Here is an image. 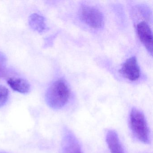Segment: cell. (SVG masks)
Instances as JSON below:
<instances>
[{
  "instance_id": "6da1fadb",
  "label": "cell",
  "mask_w": 153,
  "mask_h": 153,
  "mask_svg": "<svg viewBox=\"0 0 153 153\" xmlns=\"http://www.w3.org/2000/svg\"><path fill=\"white\" fill-rule=\"evenodd\" d=\"M70 95V91L66 81L59 79L48 88L45 94V100L51 108L60 109L68 103Z\"/></svg>"
},
{
  "instance_id": "7a4b0ae2",
  "label": "cell",
  "mask_w": 153,
  "mask_h": 153,
  "mask_svg": "<svg viewBox=\"0 0 153 153\" xmlns=\"http://www.w3.org/2000/svg\"><path fill=\"white\" fill-rule=\"evenodd\" d=\"M129 123L132 133L139 141L144 144L150 143V133L144 114L133 108L130 113Z\"/></svg>"
},
{
  "instance_id": "3957f363",
  "label": "cell",
  "mask_w": 153,
  "mask_h": 153,
  "mask_svg": "<svg viewBox=\"0 0 153 153\" xmlns=\"http://www.w3.org/2000/svg\"><path fill=\"white\" fill-rule=\"evenodd\" d=\"M79 16L82 21L92 28L98 29L104 25L105 20L102 13L94 7L82 5L79 10Z\"/></svg>"
},
{
  "instance_id": "277c9868",
  "label": "cell",
  "mask_w": 153,
  "mask_h": 153,
  "mask_svg": "<svg viewBox=\"0 0 153 153\" xmlns=\"http://www.w3.org/2000/svg\"><path fill=\"white\" fill-rule=\"evenodd\" d=\"M119 72L130 81L137 80L140 76V71L136 57L132 56L128 59L123 64Z\"/></svg>"
},
{
  "instance_id": "5b68a950",
  "label": "cell",
  "mask_w": 153,
  "mask_h": 153,
  "mask_svg": "<svg viewBox=\"0 0 153 153\" xmlns=\"http://www.w3.org/2000/svg\"><path fill=\"white\" fill-rule=\"evenodd\" d=\"M138 37L147 51L151 55L153 52V36L152 31L146 23L141 22L137 26Z\"/></svg>"
},
{
  "instance_id": "8992f818",
  "label": "cell",
  "mask_w": 153,
  "mask_h": 153,
  "mask_svg": "<svg viewBox=\"0 0 153 153\" xmlns=\"http://www.w3.org/2000/svg\"><path fill=\"white\" fill-rule=\"evenodd\" d=\"M62 153H82L78 140L75 135L68 130L63 138Z\"/></svg>"
},
{
  "instance_id": "52a82bcc",
  "label": "cell",
  "mask_w": 153,
  "mask_h": 153,
  "mask_svg": "<svg viewBox=\"0 0 153 153\" xmlns=\"http://www.w3.org/2000/svg\"><path fill=\"white\" fill-rule=\"evenodd\" d=\"M106 141L111 153H125L117 132L110 130L106 135Z\"/></svg>"
},
{
  "instance_id": "ba28073f",
  "label": "cell",
  "mask_w": 153,
  "mask_h": 153,
  "mask_svg": "<svg viewBox=\"0 0 153 153\" xmlns=\"http://www.w3.org/2000/svg\"><path fill=\"white\" fill-rule=\"evenodd\" d=\"M7 83L13 90L19 93L27 94L30 91V84L24 79L10 78L7 80Z\"/></svg>"
},
{
  "instance_id": "9c48e42d",
  "label": "cell",
  "mask_w": 153,
  "mask_h": 153,
  "mask_svg": "<svg viewBox=\"0 0 153 153\" xmlns=\"http://www.w3.org/2000/svg\"><path fill=\"white\" fill-rule=\"evenodd\" d=\"M29 25L30 27L38 33H42L46 30L45 19L43 17L37 14H32L29 17Z\"/></svg>"
},
{
  "instance_id": "30bf717a",
  "label": "cell",
  "mask_w": 153,
  "mask_h": 153,
  "mask_svg": "<svg viewBox=\"0 0 153 153\" xmlns=\"http://www.w3.org/2000/svg\"><path fill=\"white\" fill-rule=\"evenodd\" d=\"M9 91L7 87L0 85V107L4 106L7 102Z\"/></svg>"
},
{
  "instance_id": "8fae6325",
  "label": "cell",
  "mask_w": 153,
  "mask_h": 153,
  "mask_svg": "<svg viewBox=\"0 0 153 153\" xmlns=\"http://www.w3.org/2000/svg\"><path fill=\"white\" fill-rule=\"evenodd\" d=\"M1 68H0V74H1Z\"/></svg>"
},
{
  "instance_id": "7c38bea8",
  "label": "cell",
  "mask_w": 153,
  "mask_h": 153,
  "mask_svg": "<svg viewBox=\"0 0 153 153\" xmlns=\"http://www.w3.org/2000/svg\"><path fill=\"white\" fill-rule=\"evenodd\" d=\"M0 153H4V152H0Z\"/></svg>"
}]
</instances>
